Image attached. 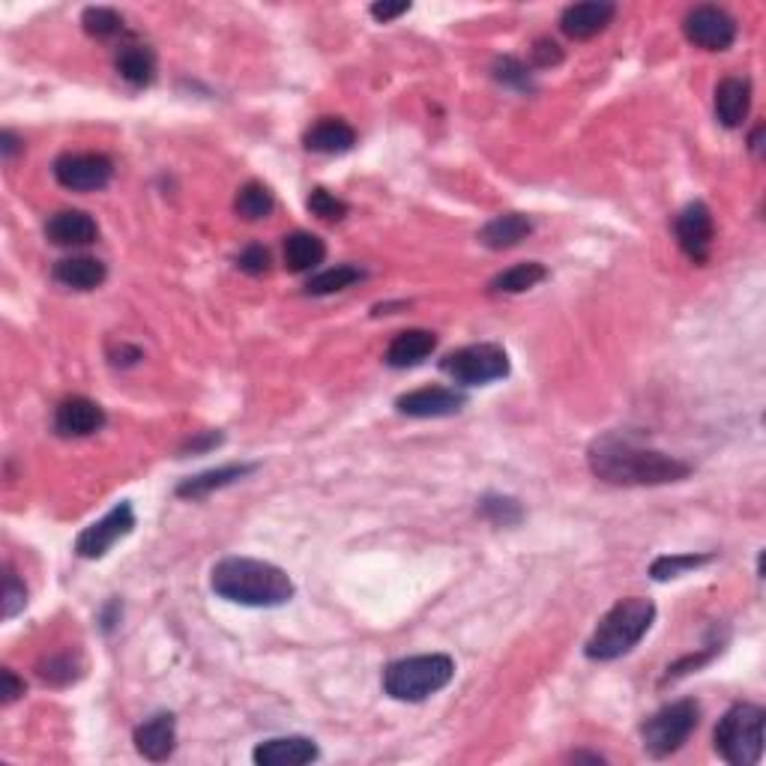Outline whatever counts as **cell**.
Returning a JSON list of instances; mask_svg holds the SVG:
<instances>
[{"instance_id":"obj_1","label":"cell","mask_w":766,"mask_h":766,"mask_svg":"<svg viewBox=\"0 0 766 766\" xmlns=\"http://www.w3.org/2000/svg\"><path fill=\"white\" fill-rule=\"evenodd\" d=\"M590 471L611 485H668L686 480L691 468L677 455L646 449L632 438L605 435L590 447Z\"/></svg>"},{"instance_id":"obj_2","label":"cell","mask_w":766,"mask_h":766,"mask_svg":"<svg viewBox=\"0 0 766 766\" xmlns=\"http://www.w3.org/2000/svg\"><path fill=\"white\" fill-rule=\"evenodd\" d=\"M210 587L228 602L249 608H279L294 599V581L285 570L252 557H225L210 572Z\"/></svg>"},{"instance_id":"obj_3","label":"cell","mask_w":766,"mask_h":766,"mask_svg":"<svg viewBox=\"0 0 766 766\" xmlns=\"http://www.w3.org/2000/svg\"><path fill=\"white\" fill-rule=\"evenodd\" d=\"M653 620H656V605L650 599H641V596L620 599L605 613L602 623L596 626V632L587 641V656L593 662H613L632 653L644 641Z\"/></svg>"},{"instance_id":"obj_4","label":"cell","mask_w":766,"mask_h":766,"mask_svg":"<svg viewBox=\"0 0 766 766\" xmlns=\"http://www.w3.org/2000/svg\"><path fill=\"white\" fill-rule=\"evenodd\" d=\"M455 677V662L443 653L431 656H410L393 662L383 671V689L395 701H426L440 689H447Z\"/></svg>"},{"instance_id":"obj_5","label":"cell","mask_w":766,"mask_h":766,"mask_svg":"<svg viewBox=\"0 0 766 766\" xmlns=\"http://www.w3.org/2000/svg\"><path fill=\"white\" fill-rule=\"evenodd\" d=\"M766 712L755 703H736L716 728V752L731 766H755L764 755Z\"/></svg>"},{"instance_id":"obj_6","label":"cell","mask_w":766,"mask_h":766,"mask_svg":"<svg viewBox=\"0 0 766 766\" xmlns=\"http://www.w3.org/2000/svg\"><path fill=\"white\" fill-rule=\"evenodd\" d=\"M698 722H701V707L691 701V698H683V701L662 707L641 728L644 752L650 757L674 755L695 734Z\"/></svg>"},{"instance_id":"obj_7","label":"cell","mask_w":766,"mask_h":766,"mask_svg":"<svg viewBox=\"0 0 766 766\" xmlns=\"http://www.w3.org/2000/svg\"><path fill=\"white\" fill-rule=\"evenodd\" d=\"M440 369L455 383L482 386V383L500 381L509 374V357L500 345H471V348L449 353L447 360L440 362Z\"/></svg>"},{"instance_id":"obj_8","label":"cell","mask_w":766,"mask_h":766,"mask_svg":"<svg viewBox=\"0 0 766 766\" xmlns=\"http://www.w3.org/2000/svg\"><path fill=\"white\" fill-rule=\"evenodd\" d=\"M114 177V162L102 154H64L55 162V180L72 192H97Z\"/></svg>"},{"instance_id":"obj_9","label":"cell","mask_w":766,"mask_h":766,"mask_svg":"<svg viewBox=\"0 0 766 766\" xmlns=\"http://www.w3.org/2000/svg\"><path fill=\"white\" fill-rule=\"evenodd\" d=\"M135 527V509L132 504H117L105 518H99L97 525H90L88 530H81V537L76 539L78 557L99 560L109 554L114 542H121L123 537H129Z\"/></svg>"},{"instance_id":"obj_10","label":"cell","mask_w":766,"mask_h":766,"mask_svg":"<svg viewBox=\"0 0 766 766\" xmlns=\"http://www.w3.org/2000/svg\"><path fill=\"white\" fill-rule=\"evenodd\" d=\"M686 40L707 52H728L736 40V22L719 7H695L683 22Z\"/></svg>"},{"instance_id":"obj_11","label":"cell","mask_w":766,"mask_h":766,"mask_svg":"<svg viewBox=\"0 0 766 766\" xmlns=\"http://www.w3.org/2000/svg\"><path fill=\"white\" fill-rule=\"evenodd\" d=\"M677 230V243L683 252L689 255L695 263H703L710 258L712 237H716V225H712V213L703 201H695L683 210L674 222Z\"/></svg>"},{"instance_id":"obj_12","label":"cell","mask_w":766,"mask_h":766,"mask_svg":"<svg viewBox=\"0 0 766 766\" xmlns=\"http://www.w3.org/2000/svg\"><path fill=\"white\" fill-rule=\"evenodd\" d=\"M468 405V395L455 393L449 386H423L414 393L402 395L395 407L405 416L416 419H438V416H455L461 407Z\"/></svg>"},{"instance_id":"obj_13","label":"cell","mask_w":766,"mask_h":766,"mask_svg":"<svg viewBox=\"0 0 766 766\" xmlns=\"http://www.w3.org/2000/svg\"><path fill=\"white\" fill-rule=\"evenodd\" d=\"M617 7L605 0H587V3H572L560 15V31L570 40H593L596 33H602L613 22Z\"/></svg>"},{"instance_id":"obj_14","label":"cell","mask_w":766,"mask_h":766,"mask_svg":"<svg viewBox=\"0 0 766 766\" xmlns=\"http://www.w3.org/2000/svg\"><path fill=\"white\" fill-rule=\"evenodd\" d=\"M105 426V410L90 398H66L55 410V431L60 438H90Z\"/></svg>"},{"instance_id":"obj_15","label":"cell","mask_w":766,"mask_h":766,"mask_svg":"<svg viewBox=\"0 0 766 766\" xmlns=\"http://www.w3.org/2000/svg\"><path fill=\"white\" fill-rule=\"evenodd\" d=\"M45 237L55 246H64V249H78V246L97 243L99 225L85 210H60L45 222Z\"/></svg>"},{"instance_id":"obj_16","label":"cell","mask_w":766,"mask_h":766,"mask_svg":"<svg viewBox=\"0 0 766 766\" xmlns=\"http://www.w3.org/2000/svg\"><path fill=\"white\" fill-rule=\"evenodd\" d=\"M318 757V745L308 736H279L267 740L252 752V761L261 766H303Z\"/></svg>"},{"instance_id":"obj_17","label":"cell","mask_w":766,"mask_h":766,"mask_svg":"<svg viewBox=\"0 0 766 766\" xmlns=\"http://www.w3.org/2000/svg\"><path fill=\"white\" fill-rule=\"evenodd\" d=\"M174 745L177 722L171 712H159V716L147 719V722L135 731V748H138V755H144L147 761H156V764L174 755Z\"/></svg>"},{"instance_id":"obj_18","label":"cell","mask_w":766,"mask_h":766,"mask_svg":"<svg viewBox=\"0 0 766 766\" xmlns=\"http://www.w3.org/2000/svg\"><path fill=\"white\" fill-rule=\"evenodd\" d=\"M438 348V336L428 329H405L398 333L390 348H386V365L393 369H414L423 360H428Z\"/></svg>"},{"instance_id":"obj_19","label":"cell","mask_w":766,"mask_h":766,"mask_svg":"<svg viewBox=\"0 0 766 766\" xmlns=\"http://www.w3.org/2000/svg\"><path fill=\"white\" fill-rule=\"evenodd\" d=\"M748 109H752V85L736 76L724 78L716 88V117L722 121V126H728V129L743 126Z\"/></svg>"},{"instance_id":"obj_20","label":"cell","mask_w":766,"mask_h":766,"mask_svg":"<svg viewBox=\"0 0 766 766\" xmlns=\"http://www.w3.org/2000/svg\"><path fill=\"white\" fill-rule=\"evenodd\" d=\"M353 144H357V132L351 123L339 121V117H324L306 132V147L312 154L339 156L353 150Z\"/></svg>"},{"instance_id":"obj_21","label":"cell","mask_w":766,"mask_h":766,"mask_svg":"<svg viewBox=\"0 0 766 766\" xmlns=\"http://www.w3.org/2000/svg\"><path fill=\"white\" fill-rule=\"evenodd\" d=\"M55 282H60L64 288H72V291H93L105 282V263L97 261V258H88V255H76V258H64V261L55 263Z\"/></svg>"},{"instance_id":"obj_22","label":"cell","mask_w":766,"mask_h":766,"mask_svg":"<svg viewBox=\"0 0 766 766\" xmlns=\"http://www.w3.org/2000/svg\"><path fill=\"white\" fill-rule=\"evenodd\" d=\"M530 230H533V222L527 219L525 213H504L480 230V240L494 252H504L530 237Z\"/></svg>"},{"instance_id":"obj_23","label":"cell","mask_w":766,"mask_h":766,"mask_svg":"<svg viewBox=\"0 0 766 766\" xmlns=\"http://www.w3.org/2000/svg\"><path fill=\"white\" fill-rule=\"evenodd\" d=\"M327 258V246L320 237L308 234V230H296L291 237H285V263L291 273H308Z\"/></svg>"},{"instance_id":"obj_24","label":"cell","mask_w":766,"mask_h":766,"mask_svg":"<svg viewBox=\"0 0 766 766\" xmlns=\"http://www.w3.org/2000/svg\"><path fill=\"white\" fill-rule=\"evenodd\" d=\"M114 66H117V76L126 85H132V88H147L156 78V57L144 45H126V48H121Z\"/></svg>"},{"instance_id":"obj_25","label":"cell","mask_w":766,"mask_h":766,"mask_svg":"<svg viewBox=\"0 0 766 766\" xmlns=\"http://www.w3.org/2000/svg\"><path fill=\"white\" fill-rule=\"evenodd\" d=\"M255 464H228V468H216V471H204L198 476H189L177 485V497H204V494L225 488L230 482L243 480L246 473H252Z\"/></svg>"},{"instance_id":"obj_26","label":"cell","mask_w":766,"mask_h":766,"mask_svg":"<svg viewBox=\"0 0 766 766\" xmlns=\"http://www.w3.org/2000/svg\"><path fill=\"white\" fill-rule=\"evenodd\" d=\"M545 279H548V270L542 267V263L537 261L515 263V267H509L506 273H500L497 279H494L492 291H497V294H525V291L537 288L539 282H545Z\"/></svg>"},{"instance_id":"obj_27","label":"cell","mask_w":766,"mask_h":766,"mask_svg":"<svg viewBox=\"0 0 766 766\" xmlns=\"http://www.w3.org/2000/svg\"><path fill=\"white\" fill-rule=\"evenodd\" d=\"M362 279L360 267H351V263H339L333 270H324V273L312 275L306 282V294L312 296H327V294H339L345 288L357 285Z\"/></svg>"},{"instance_id":"obj_28","label":"cell","mask_w":766,"mask_h":766,"mask_svg":"<svg viewBox=\"0 0 766 766\" xmlns=\"http://www.w3.org/2000/svg\"><path fill=\"white\" fill-rule=\"evenodd\" d=\"M273 192L263 187V183H246V187L237 192V201H234L237 213L249 222L267 219V216L273 213Z\"/></svg>"},{"instance_id":"obj_29","label":"cell","mask_w":766,"mask_h":766,"mask_svg":"<svg viewBox=\"0 0 766 766\" xmlns=\"http://www.w3.org/2000/svg\"><path fill=\"white\" fill-rule=\"evenodd\" d=\"M480 512L497 527H515L521 525L525 518V509L515 497H500V494H488L480 500Z\"/></svg>"},{"instance_id":"obj_30","label":"cell","mask_w":766,"mask_h":766,"mask_svg":"<svg viewBox=\"0 0 766 766\" xmlns=\"http://www.w3.org/2000/svg\"><path fill=\"white\" fill-rule=\"evenodd\" d=\"M712 560V554H671V557H658L653 566H650V575L656 581H671L686 575V572L698 570V566H707Z\"/></svg>"},{"instance_id":"obj_31","label":"cell","mask_w":766,"mask_h":766,"mask_svg":"<svg viewBox=\"0 0 766 766\" xmlns=\"http://www.w3.org/2000/svg\"><path fill=\"white\" fill-rule=\"evenodd\" d=\"M40 677L48 683V686H69L81 677V665L76 662L72 653H60V656H48L40 665Z\"/></svg>"},{"instance_id":"obj_32","label":"cell","mask_w":766,"mask_h":766,"mask_svg":"<svg viewBox=\"0 0 766 766\" xmlns=\"http://www.w3.org/2000/svg\"><path fill=\"white\" fill-rule=\"evenodd\" d=\"M81 24L97 40H109V36H117L123 31V19L114 10H109V7H90V10H85Z\"/></svg>"},{"instance_id":"obj_33","label":"cell","mask_w":766,"mask_h":766,"mask_svg":"<svg viewBox=\"0 0 766 766\" xmlns=\"http://www.w3.org/2000/svg\"><path fill=\"white\" fill-rule=\"evenodd\" d=\"M308 210L318 216V219L324 222H341L345 216H348V204L341 201V198H336L333 192H327V189H312V195H308Z\"/></svg>"},{"instance_id":"obj_34","label":"cell","mask_w":766,"mask_h":766,"mask_svg":"<svg viewBox=\"0 0 766 766\" xmlns=\"http://www.w3.org/2000/svg\"><path fill=\"white\" fill-rule=\"evenodd\" d=\"M494 78H497L500 85H509V88H515V90H533V78H530V69H527L521 60H515V57H504V60H497V66H494Z\"/></svg>"},{"instance_id":"obj_35","label":"cell","mask_w":766,"mask_h":766,"mask_svg":"<svg viewBox=\"0 0 766 766\" xmlns=\"http://www.w3.org/2000/svg\"><path fill=\"white\" fill-rule=\"evenodd\" d=\"M27 605V590L24 584L15 578V572H7V584H3V620H12L15 613Z\"/></svg>"},{"instance_id":"obj_36","label":"cell","mask_w":766,"mask_h":766,"mask_svg":"<svg viewBox=\"0 0 766 766\" xmlns=\"http://www.w3.org/2000/svg\"><path fill=\"white\" fill-rule=\"evenodd\" d=\"M237 267H240L243 273H267V270H270V252H267L263 246H249V249H243L240 258H237Z\"/></svg>"},{"instance_id":"obj_37","label":"cell","mask_w":766,"mask_h":766,"mask_svg":"<svg viewBox=\"0 0 766 766\" xmlns=\"http://www.w3.org/2000/svg\"><path fill=\"white\" fill-rule=\"evenodd\" d=\"M533 60H537V66L548 69V66H557L560 60H563V52H560L557 43H551V40H539V43L533 45Z\"/></svg>"},{"instance_id":"obj_38","label":"cell","mask_w":766,"mask_h":766,"mask_svg":"<svg viewBox=\"0 0 766 766\" xmlns=\"http://www.w3.org/2000/svg\"><path fill=\"white\" fill-rule=\"evenodd\" d=\"M0 677H3V691H0V695H3V703L19 701V698L24 695V683L15 677V671L7 668L3 674H0Z\"/></svg>"},{"instance_id":"obj_39","label":"cell","mask_w":766,"mask_h":766,"mask_svg":"<svg viewBox=\"0 0 766 766\" xmlns=\"http://www.w3.org/2000/svg\"><path fill=\"white\" fill-rule=\"evenodd\" d=\"M410 10V3H374L372 7V15L378 19V22H393V19H398V15H405V12Z\"/></svg>"},{"instance_id":"obj_40","label":"cell","mask_w":766,"mask_h":766,"mask_svg":"<svg viewBox=\"0 0 766 766\" xmlns=\"http://www.w3.org/2000/svg\"><path fill=\"white\" fill-rule=\"evenodd\" d=\"M0 150H3V156H7V159H12V156H15V150H19V138H15L12 132H3V135H0Z\"/></svg>"},{"instance_id":"obj_41","label":"cell","mask_w":766,"mask_h":766,"mask_svg":"<svg viewBox=\"0 0 766 766\" xmlns=\"http://www.w3.org/2000/svg\"><path fill=\"white\" fill-rule=\"evenodd\" d=\"M761 135H764V126H757L755 135H752V150H755V154H761Z\"/></svg>"}]
</instances>
